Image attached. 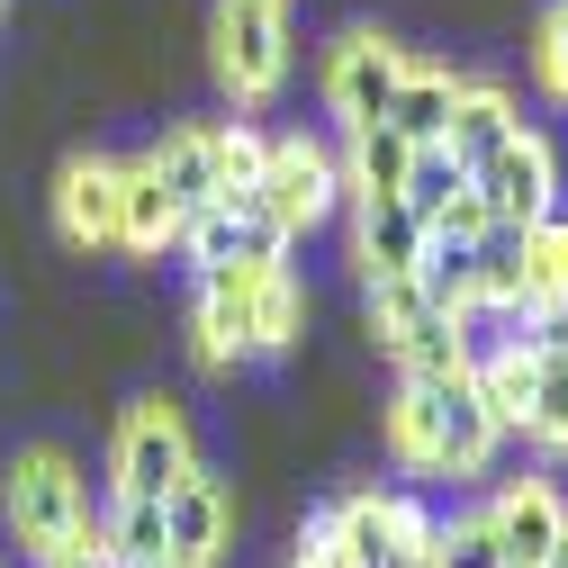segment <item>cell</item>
Masks as SVG:
<instances>
[{"label": "cell", "mask_w": 568, "mask_h": 568, "mask_svg": "<svg viewBox=\"0 0 568 568\" xmlns=\"http://www.w3.org/2000/svg\"><path fill=\"white\" fill-rule=\"evenodd\" d=\"M82 524H91V487H82L73 452L28 443V452H10V460H0V532H10L28 559L63 550Z\"/></svg>", "instance_id": "obj_2"}, {"label": "cell", "mask_w": 568, "mask_h": 568, "mask_svg": "<svg viewBox=\"0 0 568 568\" xmlns=\"http://www.w3.org/2000/svg\"><path fill=\"white\" fill-rule=\"evenodd\" d=\"M253 10H290V0H253Z\"/></svg>", "instance_id": "obj_34"}, {"label": "cell", "mask_w": 568, "mask_h": 568, "mask_svg": "<svg viewBox=\"0 0 568 568\" xmlns=\"http://www.w3.org/2000/svg\"><path fill=\"white\" fill-rule=\"evenodd\" d=\"M207 145H217V172H226V199H244L262 181V154H271V135L253 118H207Z\"/></svg>", "instance_id": "obj_25"}, {"label": "cell", "mask_w": 568, "mask_h": 568, "mask_svg": "<svg viewBox=\"0 0 568 568\" xmlns=\"http://www.w3.org/2000/svg\"><path fill=\"white\" fill-rule=\"evenodd\" d=\"M434 568H506V550L487 532V506H460L434 524Z\"/></svg>", "instance_id": "obj_26"}, {"label": "cell", "mask_w": 568, "mask_h": 568, "mask_svg": "<svg viewBox=\"0 0 568 568\" xmlns=\"http://www.w3.org/2000/svg\"><path fill=\"white\" fill-rule=\"evenodd\" d=\"M290 568H334V559H298V550H290Z\"/></svg>", "instance_id": "obj_33"}, {"label": "cell", "mask_w": 568, "mask_h": 568, "mask_svg": "<svg viewBox=\"0 0 568 568\" xmlns=\"http://www.w3.org/2000/svg\"><path fill=\"white\" fill-rule=\"evenodd\" d=\"M0 10H10V0H0Z\"/></svg>", "instance_id": "obj_35"}, {"label": "cell", "mask_w": 568, "mask_h": 568, "mask_svg": "<svg viewBox=\"0 0 568 568\" xmlns=\"http://www.w3.org/2000/svg\"><path fill=\"white\" fill-rule=\"evenodd\" d=\"M434 235H460V244L496 235V217H487V199H478V181H460V190L443 199V217H434Z\"/></svg>", "instance_id": "obj_29"}, {"label": "cell", "mask_w": 568, "mask_h": 568, "mask_svg": "<svg viewBox=\"0 0 568 568\" xmlns=\"http://www.w3.org/2000/svg\"><path fill=\"white\" fill-rule=\"evenodd\" d=\"M524 135V109H515V91L506 82H469L460 73V100H452V126H443V154L460 163V172H487L496 154H506Z\"/></svg>", "instance_id": "obj_15"}, {"label": "cell", "mask_w": 568, "mask_h": 568, "mask_svg": "<svg viewBox=\"0 0 568 568\" xmlns=\"http://www.w3.org/2000/svg\"><path fill=\"white\" fill-rule=\"evenodd\" d=\"M388 362H397V379H469V325L460 316H424L415 334L388 343Z\"/></svg>", "instance_id": "obj_22"}, {"label": "cell", "mask_w": 568, "mask_h": 568, "mask_svg": "<svg viewBox=\"0 0 568 568\" xmlns=\"http://www.w3.org/2000/svg\"><path fill=\"white\" fill-rule=\"evenodd\" d=\"M145 163H154L163 199L181 207V226H190V217H207V207H226V172H217V145H207V118L163 126L154 145H145Z\"/></svg>", "instance_id": "obj_13"}, {"label": "cell", "mask_w": 568, "mask_h": 568, "mask_svg": "<svg viewBox=\"0 0 568 568\" xmlns=\"http://www.w3.org/2000/svg\"><path fill=\"white\" fill-rule=\"evenodd\" d=\"M550 568H568V524H559V550H550Z\"/></svg>", "instance_id": "obj_31"}, {"label": "cell", "mask_w": 568, "mask_h": 568, "mask_svg": "<svg viewBox=\"0 0 568 568\" xmlns=\"http://www.w3.org/2000/svg\"><path fill=\"white\" fill-rule=\"evenodd\" d=\"M532 82H541V100L568 109V0H550L532 19Z\"/></svg>", "instance_id": "obj_27"}, {"label": "cell", "mask_w": 568, "mask_h": 568, "mask_svg": "<svg viewBox=\"0 0 568 568\" xmlns=\"http://www.w3.org/2000/svg\"><path fill=\"white\" fill-rule=\"evenodd\" d=\"M207 63H217V82L262 109L280 82H290V10H253V0H217V19H207Z\"/></svg>", "instance_id": "obj_6"}, {"label": "cell", "mask_w": 568, "mask_h": 568, "mask_svg": "<svg viewBox=\"0 0 568 568\" xmlns=\"http://www.w3.org/2000/svg\"><path fill=\"white\" fill-rule=\"evenodd\" d=\"M406 163H415V145H406L397 126H352L343 154H334L343 199H397V190H406Z\"/></svg>", "instance_id": "obj_18"}, {"label": "cell", "mask_w": 568, "mask_h": 568, "mask_svg": "<svg viewBox=\"0 0 568 568\" xmlns=\"http://www.w3.org/2000/svg\"><path fill=\"white\" fill-rule=\"evenodd\" d=\"M100 541H109L118 568H154V559H163V506H145V496H109Z\"/></svg>", "instance_id": "obj_24"}, {"label": "cell", "mask_w": 568, "mask_h": 568, "mask_svg": "<svg viewBox=\"0 0 568 568\" xmlns=\"http://www.w3.org/2000/svg\"><path fill=\"white\" fill-rule=\"evenodd\" d=\"M379 434H388L397 469H424V478H487L496 452H506V424L487 415V397L469 379H397Z\"/></svg>", "instance_id": "obj_1"}, {"label": "cell", "mask_w": 568, "mask_h": 568, "mask_svg": "<svg viewBox=\"0 0 568 568\" xmlns=\"http://www.w3.org/2000/svg\"><path fill=\"white\" fill-rule=\"evenodd\" d=\"M54 235L73 253L118 244V163L109 154H63V172H54Z\"/></svg>", "instance_id": "obj_12"}, {"label": "cell", "mask_w": 568, "mask_h": 568, "mask_svg": "<svg viewBox=\"0 0 568 568\" xmlns=\"http://www.w3.org/2000/svg\"><path fill=\"white\" fill-rule=\"evenodd\" d=\"M181 244H190V271H290V235L280 226H262L253 207H207V217H190L181 226Z\"/></svg>", "instance_id": "obj_11"}, {"label": "cell", "mask_w": 568, "mask_h": 568, "mask_svg": "<svg viewBox=\"0 0 568 568\" xmlns=\"http://www.w3.org/2000/svg\"><path fill=\"white\" fill-rule=\"evenodd\" d=\"M199 434H190V415L172 388H145L126 415H118V443H109V478L118 496H145V506H163V496H181L199 478Z\"/></svg>", "instance_id": "obj_3"}, {"label": "cell", "mask_w": 568, "mask_h": 568, "mask_svg": "<svg viewBox=\"0 0 568 568\" xmlns=\"http://www.w3.org/2000/svg\"><path fill=\"white\" fill-rule=\"evenodd\" d=\"M163 244H181V207L163 199L145 154H126L118 163V253H163Z\"/></svg>", "instance_id": "obj_16"}, {"label": "cell", "mask_w": 568, "mask_h": 568, "mask_svg": "<svg viewBox=\"0 0 568 568\" xmlns=\"http://www.w3.org/2000/svg\"><path fill=\"white\" fill-rule=\"evenodd\" d=\"M37 568H118V559H109V541H100V515H91L73 541H63V550H45Z\"/></svg>", "instance_id": "obj_30"}, {"label": "cell", "mask_w": 568, "mask_h": 568, "mask_svg": "<svg viewBox=\"0 0 568 568\" xmlns=\"http://www.w3.org/2000/svg\"><path fill=\"white\" fill-rule=\"evenodd\" d=\"M406 280L424 290V307L469 316V307H478V244H460V235H424V253H415Z\"/></svg>", "instance_id": "obj_20"}, {"label": "cell", "mask_w": 568, "mask_h": 568, "mask_svg": "<svg viewBox=\"0 0 568 568\" xmlns=\"http://www.w3.org/2000/svg\"><path fill=\"white\" fill-rule=\"evenodd\" d=\"M452 100H460V73H452V63H406V82H397V109H388V126H397L406 145L424 154V145H443V126H452Z\"/></svg>", "instance_id": "obj_19"}, {"label": "cell", "mask_w": 568, "mask_h": 568, "mask_svg": "<svg viewBox=\"0 0 568 568\" xmlns=\"http://www.w3.org/2000/svg\"><path fill=\"white\" fill-rule=\"evenodd\" d=\"M334 506V568H406L415 550H434V506L406 487H343Z\"/></svg>", "instance_id": "obj_5"}, {"label": "cell", "mask_w": 568, "mask_h": 568, "mask_svg": "<svg viewBox=\"0 0 568 568\" xmlns=\"http://www.w3.org/2000/svg\"><path fill=\"white\" fill-rule=\"evenodd\" d=\"M469 181H478V199H487V217L515 226V235H532L541 217H559V154H550L541 126H524L515 145L496 154L487 172H469Z\"/></svg>", "instance_id": "obj_8"}, {"label": "cell", "mask_w": 568, "mask_h": 568, "mask_svg": "<svg viewBox=\"0 0 568 568\" xmlns=\"http://www.w3.org/2000/svg\"><path fill=\"white\" fill-rule=\"evenodd\" d=\"M460 181H469V172H460V163H452L443 145H424V154L406 163V190H397V199L415 207V217H424V226H434V217H443V199H452Z\"/></svg>", "instance_id": "obj_28"}, {"label": "cell", "mask_w": 568, "mask_h": 568, "mask_svg": "<svg viewBox=\"0 0 568 568\" xmlns=\"http://www.w3.org/2000/svg\"><path fill=\"white\" fill-rule=\"evenodd\" d=\"M244 334H253V362L298 352V334H307V290H298V271H262L253 290H244Z\"/></svg>", "instance_id": "obj_17"}, {"label": "cell", "mask_w": 568, "mask_h": 568, "mask_svg": "<svg viewBox=\"0 0 568 568\" xmlns=\"http://www.w3.org/2000/svg\"><path fill=\"white\" fill-rule=\"evenodd\" d=\"M524 443L541 460H568V352L532 362V406H524Z\"/></svg>", "instance_id": "obj_23"}, {"label": "cell", "mask_w": 568, "mask_h": 568, "mask_svg": "<svg viewBox=\"0 0 568 568\" xmlns=\"http://www.w3.org/2000/svg\"><path fill=\"white\" fill-rule=\"evenodd\" d=\"M226 207H253L262 226H280V235H316L334 207H343V172H334V154L316 145V135H271V154H262V181L244 190V199H226Z\"/></svg>", "instance_id": "obj_4"}, {"label": "cell", "mask_w": 568, "mask_h": 568, "mask_svg": "<svg viewBox=\"0 0 568 568\" xmlns=\"http://www.w3.org/2000/svg\"><path fill=\"white\" fill-rule=\"evenodd\" d=\"M515 307L524 316L532 307H568V207L524 235V253H515Z\"/></svg>", "instance_id": "obj_21"}, {"label": "cell", "mask_w": 568, "mask_h": 568, "mask_svg": "<svg viewBox=\"0 0 568 568\" xmlns=\"http://www.w3.org/2000/svg\"><path fill=\"white\" fill-rule=\"evenodd\" d=\"M154 568H199V559H172V550H163V559H154Z\"/></svg>", "instance_id": "obj_32"}, {"label": "cell", "mask_w": 568, "mask_h": 568, "mask_svg": "<svg viewBox=\"0 0 568 568\" xmlns=\"http://www.w3.org/2000/svg\"><path fill=\"white\" fill-rule=\"evenodd\" d=\"M343 207H352V271H362V290L371 280H406L434 226H424L406 199H343Z\"/></svg>", "instance_id": "obj_14"}, {"label": "cell", "mask_w": 568, "mask_h": 568, "mask_svg": "<svg viewBox=\"0 0 568 568\" xmlns=\"http://www.w3.org/2000/svg\"><path fill=\"white\" fill-rule=\"evenodd\" d=\"M244 532V506H235V487L217 469H199L181 496H163V550L172 559H199V568H217Z\"/></svg>", "instance_id": "obj_10"}, {"label": "cell", "mask_w": 568, "mask_h": 568, "mask_svg": "<svg viewBox=\"0 0 568 568\" xmlns=\"http://www.w3.org/2000/svg\"><path fill=\"white\" fill-rule=\"evenodd\" d=\"M406 63H415V54H406L388 28L334 37V45H325V109H334V126H343V135H352V126H388Z\"/></svg>", "instance_id": "obj_7"}, {"label": "cell", "mask_w": 568, "mask_h": 568, "mask_svg": "<svg viewBox=\"0 0 568 568\" xmlns=\"http://www.w3.org/2000/svg\"><path fill=\"white\" fill-rule=\"evenodd\" d=\"M478 506H487V532H496V550H506V568H550L559 524H568L559 478H506L496 496H478Z\"/></svg>", "instance_id": "obj_9"}]
</instances>
